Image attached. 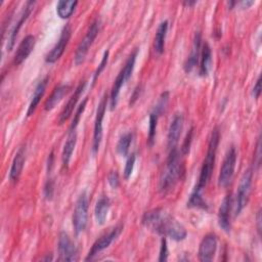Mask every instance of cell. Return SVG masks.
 <instances>
[{
  "label": "cell",
  "instance_id": "9a60e30c",
  "mask_svg": "<svg viewBox=\"0 0 262 262\" xmlns=\"http://www.w3.org/2000/svg\"><path fill=\"white\" fill-rule=\"evenodd\" d=\"M232 205L231 194H227L221 203L218 212V223L219 226L226 232L230 230V210Z\"/></svg>",
  "mask_w": 262,
  "mask_h": 262
},
{
  "label": "cell",
  "instance_id": "ba28073f",
  "mask_svg": "<svg viewBox=\"0 0 262 262\" xmlns=\"http://www.w3.org/2000/svg\"><path fill=\"white\" fill-rule=\"evenodd\" d=\"M160 234L169 235L174 241H182L186 237L185 228L173 217L166 214L161 226Z\"/></svg>",
  "mask_w": 262,
  "mask_h": 262
},
{
  "label": "cell",
  "instance_id": "7402d4cb",
  "mask_svg": "<svg viewBox=\"0 0 262 262\" xmlns=\"http://www.w3.org/2000/svg\"><path fill=\"white\" fill-rule=\"evenodd\" d=\"M69 90H70L69 85H60L56 87L45 102V105H44L45 111L52 110L62 99V97L69 92Z\"/></svg>",
  "mask_w": 262,
  "mask_h": 262
},
{
  "label": "cell",
  "instance_id": "484cf974",
  "mask_svg": "<svg viewBox=\"0 0 262 262\" xmlns=\"http://www.w3.org/2000/svg\"><path fill=\"white\" fill-rule=\"evenodd\" d=\"M167 31H168V21L164 20V21H162L159 25L157 33H156V36H155V41H154L155 51L158 54H162L164 52L165 39H166Z\"/></svg>",
  "mask_w": 262,
  "mask_h": 262
},
{
  "label": "cell",
  "instance_id": "7a4b0ae2",
  "mask_svg": "<svg viewBox=\"0 0 262 262\" xmlns=\"http://www.w3.org/2000/svg\"><path fill=\"white\" fill-rule=\"evenodd\" d=\"M219 138H220V134H219V130L218 128H214L212 133H211V137H210V141L208 144V149H207V155L206 158L203 162L202 168H201V173H200V177H199V181L198 184L194 188L195 191H200L207 185V183L209 182L210 178H211V174L214 168V163H215V158H216V152H217V146L219 143Z\"/></svg>",
  "mask_w": 262,
  "mask_h": 262
},
{
  "label": "cell",
  "instance_id": "5bb4252c",
  "mask_svg": "<svg viewBox=\"0 0 262 262\" xmlns=\"http://www.w3.org/2000/svg\"><path fill=\"white\" fill-rule=\"evenodd\" d=\"M34 5H35V2L34 1H28L26 3V5L24 6V9L17 19V21L15 23L13 29L11 30V33L9 34V37H8V42H7V49L8 50H11L13 45H14V42H15V39H16V36H17V33L19 31V29L21 28L23 24L26 21V19L28 18V16L30 15L32 9L34 8Z\"/></svg>",
  "mask_w": 262,
  "mask_h": 262
},
{
  "label": "cell",
  "instance_id": "4316f807",
  "mask_svg": "<svg viewBox=\"0 0 262 262\" xmlns=\"http://www.w3.org/2000/svg\"><path fill=\"white\" fill-rule=\"evenodd\" d=\"M78 2L74 0H60L56 5V12L60 18H68L74 12Z\"/></svg>",
  "mask_w": 262,
  "mask_h": 262
},
{
  "label": "cell",
  "instance_id": "1f68e13d",
  "mask_svg": "<svg viewBox=\"0 0 262 262\" xmlns=\"http://www.w3.org/2000/svg\"><path fill=\"white\" fill-rule=\"evenodd\" d=\"M135 159H136L135 154H131L128 157L127 161H126V165H125V169H124V176H125L126 179H128L131 176L132 172H133V168H134V164H135Z\"/></svg>",
  "mask_w": 262,
  "mask_h": 262
},
{
  "label": "cell",
  "instance_id": "9c48e42d",
  "mask_svg": "<svg viewBox=\"0 0 262 262\" xmlns=\"http://www.w3.org/2000/svg\"><path fill=\"white\" fill-rule=\"evenodd\" d=\"M105 108H106V97L104 96L98 104L97 112H96V117H95V122H94V132H93V142H92V152H93V155H95L98 151L99 145H100V142H101L102 121H103Z\"/></svg>",
  "mask_w": 262,
  "mask_h": 262
},
{
  "label": "cell",
  "instance_id": "83f0119b",
  "mask_svg": "<svg viewBox=\"0 0 262 262\" xmlns=\"http://www.w3.org/2000/svg\"><path fill=\"white\" fill-rule=\"evenodd\" d=\"M132 133H126L125 135H123L118 144H117V152L120 155V156H123L125 157L128 151H129V147H130V144L132 142Z\"/></svg>",
  "mask_w": 262,
  "mask_h": 262
},
{
  "label": "cell",
  "instance_id": "d6986e66",
  "mask_svg": "<svg viewBox=\"0 0 262 262\" xmlns=\"http://www.w3.org/2000/svg\"><path fill=\"white\" fill-rule=\"evenodd\" d=\"M201 34L198 32L194 35V39H193V44H192V49L190 52V55L188 56L185 64H184V70L188 73L190 72L198 63L200 56H201Z\"/></svg>",
  "mask_w": 262,
  "mask_h": 262
},
{
  "label": "cell",
  "instance_id": "ac0fdd59",
  "mask_svg": "<svg viewBox=\"0 0 262 262\" xmlns=\"http://www.w3.org/2000/svg\"><path fill=\"white\" fill-rule=\"evenodd\" d=\"M85 85H86L85 81L81 82L79 84V86L76 88V90L73 93V95L70 97L69 101L67 102L66 106L62 108V111H61V113L59 115V120H58L59 124H62L63 122H66L70 118V116L72 115V113L74 111V107L76 106L77 101L79 100V97H80V95L82 94V92H83V90L85 88Z\"/></svg>",
  "mask_w": 262,
  "mask_h": 262
},
{
  "label": "cell",
  "instance_id": "d6a6232c",
  "mask_svg": "<svg viewBox=\"0 0 262 262\" xmlns=\"http://www.w3.org/2000/svg\"><path fill=\"white\" fill-rule=\"evenodd\" d=\"M107 59H108V51H105V52L103 53V56H102V59H101L100 63L98 64V68L96 69V71H95V73H94V75H93L92 84L95 83L96 79L98 78V76L100 75V73H101V72L103 71V69L105 68V66H106V63H107Z\"/></svg>",
  "mask_w": 262,
  "mask_h": 262
},
{
  "label": "cell",
  "instance_id": "d4e9b609",
  "mask_svg": "<svg viewBox=\"0 0 262 262\" xmlns=\"http://www.w3.org/2000/svg\"><path fill=\"white\" fill-rule=\"evenodd\" d=\"M76 141H77V135L75 131H71L70 135L68 136V139L63 145L62 148V154H61V160H62V164L64 167L69 166V163L71 161L73 151L75 149L76 146Z\"/></svg>",
  "mask_w": 262,
  "mask_h": 262
},
{
  "label": "cell",
  "instance_id": "277c9868",
  "mask_svg": "<svg viewBox=\"0 0 262 262\" xmlns=\"http://www.w3.org/2000/svg\"><path fill=\"white\" fill-rule=\"evenodd\" d=\"M252 178H253V170L248 169L243 174L238 188L235 195V202H234V215H238L242 210L245 208V206L248 203L249 194L251 191V185H252Z\"/></svg>",
  "mask_w": 262,
  "mask_h": 262
},
{
  "label": "cell",
  "instance_id": "f546056e",
  "mask_svg": "<svg viewBox=\"0 0 262 262\" xmlns=\"http://www.w3.org/2000/svg\"><path fill=\"white\" fill-rule=\"evenodd\" d=\"M188 207H193V208H202V209H207V204L203 200L201 192L193 190L191 193L188 202H187Z\"/></svg>",
  "mask_w": 262,
  "mask_h": 262
},
{
  "label": "cell",
  "instance_id": "4fadbf2b",
  "mask_svg": "<svg viewBox=\"0 0 262 262\" xmlns=\"http://www.w3.org/2000/svg\"><path fill=\"white\" fill-rule=\"evenodd\" d=\"M217 249V237L213 233L204 236L199 247V259L203 262L213 260Z\"/></svg>",
  "mask_w": 262,
  "mask_h": 262
},
{
  "label": "cell",
  "instance_id": "3957f363",
  "mask_svg": "<svg viewBox=\"0 0 262 262\" xmlns=\"http://www.w3.org/2000/svg\"><path fill=\"white\" fill-rule=\"evenodd\" d=\"M137 52L138 50H134L132 52V54L128 57L124 68L120 71V73L118 74L114 85L112 87V91H111V96H110V105H111V110H114L118 103V97L120 94V90L122 88V86L125 84V82L131 77L134 66H135V60H136V56H137Z\"/></svg>",
  "mask_w": 262,
  "mask_h": 262
},
{
  "label": "cell",
  "instance_id": "cb8c5ba5",
  "mask_svg": "<svg viewBox=\"0 0 262 262\" xmlns=\"http://www.w3.org/2000/svg\"><path fill=\"white\" fill-rule=\"evenodd\" d=\"M110 209V200L106 196H101L95 205L94 209V215H95V220L98 224L102 225L105 222L107 212Z\"/></svg>",
  "mask_w": 262,
  "mask_h": 262
},
{
  "label": "cell",
  "instance_id": "30bf717a",
  "mask_svg": "<svg viewBox=\"0 0 262 262\" xmlns=\"http://www.w3.org/2000/svg\"><path fill=\"white\" fill-rule=\"evenodd\" d=\"M71 34H72L71 27L69 25H67L62 29L60 37H59L57 43L54 45V47L46 55V57H45L46 62L53 63L57 59H59V57L62 55V53H63V51H64V49H66V47H67V45L69 43V40L71 38Z\"/></svg>",
  "mask_w": 262,
  "mask_h": 262
},
{
  "label": "cell",
  "instance_id": "6da1fadb",
  "mask_svg": "<svg viewBox=\"0 0 262 262\" xmlns=\"http://www.w3.org/2000/svg\"><path fill=\"white\" fill-rule=\"evenodd\" d=\"M183 172H184V168L180 160V155L178 149L176 147L171 148L168 157L166 169L163 171L160 178V183H159L160 191L163 193H167L168 191H170L175 186L178 179L181 178Z\"/></svg>",
  "mask_w": 262,
  "mask_h": 262
},
{
  "label": "cell",
  "instance_id": "836d02e7",
  "mask_svg": "<svg viewBox=\"0 0 262 262\" xmlns=\"http://www.w3.org/2000/svg\"><path fill=\"white\" fill-rule=\"evenodd\" d=\"M107 181L110 183V185L113 188H117L120 184V179H119V175L117 173V171H112L110 172V174L107 175Z\"/></svg>",
  "mask_w": 262,
  "mask_h": 262
},
{
  "label": "cell",
  "instance_id": "ab89813d",
  "mask_svg": "<svg viewBox=\"0 0 262 262\" xmlns=\"http://www.w3.org/2000/svg\"><path fill=\"white\" fill-rule=\"evenodd\" d=\"M257 222H258V231L260 233V230H261V226H260V222H261V218H260V211L258 212L257 214Z\"/></svg>",
  "mask_w": 262,
  "mask_h": 262
},
{
  "label": "cell",
  "instance_id": "8fae6325",
  "mask_svg": "<svg viewBox=\"0 0 262 262\" xmlns=\"http://www.w3.org/2000/svg\"><path fill=\"white\" fill-rule=\"evenodd\" d=\"M121 229H122V226H116L115 228H113L110 232L105 233L104 235H102L101 237H99L92 246V248L90 249L87 257H86V261L88 260H92L99 252H101L102 250L106 249L112 243L114 239L117 238V236L120 234L121 232Z\"/></svg>",
  "mask_w": 262,
  "mask_h": 262
},
{
  "label": "cell",
  "instance_id": "5b68a950",
  "mask_svg": "<svg viewBox=\"0 0 262 262\" xmlns=\"http://www.w3.org/2000/svg\"><path fill=\"white\" fill-rule=\"evenodd\" d=\"M88 205V195L86 192H82L76 202L73 214V226L77 234L82 232L87 225Z\"/></svg>",
  "mask_w": 262,
  "mask_h": 262
},
{
  "label": "cell",
  "instance_id": "f1b7e54d",
  "mask_svg": "<svg viewBox=\"0 0 262 262\" xmlns=\"http://www.w3.org/2000/svg\"><path fill=\"white\" fill-rule=\"evenodd\" d=\"M160 116V113L156 110L149 115V126H148V144L152 145L155 141V136H156V129H157V122L158 118Z\"/></svg>",
  "mask_w": 262,
  "mask_h": 262
},
{
  "label": "cell",
  "instance_id": "60d3db41",
  "mask_svg": "<svg viewBox=\"0 0 262 262\" xmlns=\"http://www.w3.org/2000/svg\"><path fill=\"white\" fill-rule=\"evenodd\" d=\"M194 3H195V1H193V2H184V4H185V5H188V6H189V5H192V4H194Z\"/></svg>",
  "mask_w": 262,
  "mask_h": 262
},
{
  "label": "cell",
  "instance_id": "52a82bcc",
  "mask_svg": "<svg viewBox=\"0 0 262 262\" xmlns=\"http://www.w3.org/2000/svg\"><path fill=\"white\" fill-rule=\"evenodd\" d=\"M235 163H236V151H235V148L231 146L227 150L225 158L223 160L222 166L220 168V172L218 176V185L220 187L227 186L231 181L234 173Z\"/></svg>",
  "mask_w": 262,
  "mask_h": 262
},
{
  "label": "cell",
  "instance_id": "8992f818",
  "mask_svg": "<svg viewBox=\"0 0 262 262\" xmlns=\"http://www.w3.org/2000/svg\"><path fill=\"white\" fill-rule=\"evenodd\" d=\"M99 29H100V21L98 19H95L91 24V26L89 27L85 37L83 38V40L80 42L79 46L77 47L75 57H74V60H75L76 64H80L84 61V59H85V57H86V55L89 51L90 46L92 45L94 39L96 38V36L99 32Z\"/></svg>",
  "mask_w": 262,
  "mask_h": 262
},
{
  "label": "cell",
  "instance_id": "e575fe53",
  "mask_svg": "<svg viewBox=\"0 0 262 262\" xmlns=\"http://www.w3.org/2000/svg\"><path fill=\"white\" fill-rule=\"evenodd\" d=\"M168 259V248H167V242L165 238L162 239V244H161V250H160V257L159 260L160 261H167Z\"/></svg>",
  "mask_w": 262,
  "mask_h": 262
},
{
  "label": "cell",
  "instance_id": "8d00e7d4",
  "mask_svg": "<svg viewBox=\"0 0 262 262\" xmlns=\"http://www.w3.org/2000/svg\"><path fill=\"white\" fill-rule=\"evenodd\" d=\"M191 136H192V129H190L189 133L186 135L184 143L181 147V150L183 154H187L189 151V146H190V142H191Z\"/></svg>",
  "mask_w": 262,
  "mask_h": 262
},
{
  "label": "cell",
  "instance_id": "4dcf8cb0",
  "mask_svg": "<svg viewBox=\"0 0 262 262\" xmlns=\"http://www.w3.org/2000/svg\"><path fill=\"white\" fill-rule=\"evenodd\" d=\"M87 100H88L87 97L84 98V100H83V101L81 102V104L78 106V108H77V111H76V113H75L74 119H73V121H72L71 127H70V130H71V131H75V128L77 127V125H78V123H79V121H80V118H81V116H82V114H83V112H84V110H85Z\"/></svg>",
  "mask_w": 262,
  "mask_h": 262
},
{
  "label": "cell",
  "instance_id": "74e56055",
  "mask_svg": "<svg viewBox=\"0 0 262 262\" xmlns=\"http://www.w3.org/2000/svg\"><path fill=\"white\" fill-rule=\"evenodd\" d=\"M260 93H261V76L258 77L257 81H256V84L253 88V91H252V94L254 95L255 98H258L260 96Z\"/></svg>",
  "mask_w": 262,
  "mask_h": 262
},
{
  "label": "cell",
  "instance_id": "2e32d148",
  "mask_svg": "<svg viewBox=\"0 0 262 262\" xmlns=\"http://www.w3.org/2000/svg\"><path fill=\"white\" fill-rule=\"evenodd\" d=\"M182 128H183V117L182 115L177 114L171 121L169 131H168V147L170 149L176 147Z\"/></svg>",
  "mask_w": 262,
  "mask_h": 262
},
{
  "label": "cell",
  "instance_id": "7c38bea8",
  "mask_svg": "<svg viewBox=\"0 0 262 262\" xmlns=\"http://www.w3.org/2000/svg\"><path fill=\"white\" fill-rule=\"evenodd\" d=\"M58 254L61 261H75L77 260V249L68 233L60 232L58 237Z\"/></svg>",
  "mask_w": 262,
  "mask_h": 262
},
{
  "label": "cell",
  "instance_id": "f35d334b",
  "mask_svg": "<svg viewBox=\"0 0 262 262\" xmlns=\"http://www.w3.org/2000/svg\"><path fill=\"white\" fill-rule=\"evenodd\" d=\"M252 4H254V1H248V0H246V1H241V2H239V5H241L242 8H249Z\"/></svg>",
  "mask_w": 262,
  "mask_h": 262
},
{
  "label": "cell",
  "instance_id": "44dd1931",
  "mask_svg": "<svg viewBox=\"0 0 262 262\" xmlns=\"http://www.w3.org/2000/svg\"><path fill=\"white\" fill-rule=\"evenodd\" d=\"M48 79H49L48 76H46V77H45L43 80H41V81L38 83V85L36 86L35 91H34V94H33V96H32V100H31V102H30V104H29V107H28V111H27V116H28V117L31 116V115L35 112L37 105L39 104L41 98L43 97L44 92H45V89H46V86H47Z\"/></svg>",
  "mask_w": 262,
  "mask_h": 262
},
{
  "label": "cell",
  "instance_id": "d590c367",
  "mask_svg": "<svg viewBox=\"0 0 262 262\" xmlns=\"http://www.w3.org/2000/svg\"><path fill=\"white\" fill-rule=\"evenodd\" d=\"M53 190H54V182L52 181V179H50L46 182V185H45V188H44L45 196L47 199H51L52 195H53Z\"/></svg>",
  "mask_w": 262,
  "mask_h": 262
},
{
  "label": "cell",
  "instance_id": "603a6c76",
  "mask_svg": "<svg viewBox=\"0 0 262 262\" xmlns=\"http://www.w3.org/2000/svg\"><path fill=\"white\" fill-rule=\"evenodd\" d=\"M212 64V52L210 45L205 42L201 51V62H200V75L207 76Z\"/></svg>",
  "mask_w": 262,
  "mask_h": 262
},
{
  "label": "cell",
  "instance_id": "ffe728a7",
  "mask_svg": "<svg viewBox=\"0 0 262 262\" xmlns=\"http://www.w3.org/2000/svg\"><path fill=\"white\" fill-rule=\"evenodd\" d=\"M24 164H25V148L20 147L14 156V159L12 161L11 168L9 171V179L11 181H16L18 179L23 171Z\"/></svg>",
  "mask_w": 262,
  "mask_h": 262
},
{
  "label": "cell",
  "instance_id": "e0dca14e",
  "mask_svg": "<svg viewBox=\"0 0 262 262\" xmlns=\"http://www.w3.org/2000/svg\"><path fill=\"white\" fill-rule=\"evenodd\" d=\"M34 46H35V38L34 36L32 35H28L26 36L23 41L20 42L16 52H15V55H14V59H13V62L15 66H18L29 55L30 53L32 52V50L34 49Z\"/></svg>",
  "mask_w": 262,
  "mask_h": 262
}]
</instances>
